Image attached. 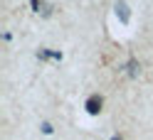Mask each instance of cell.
<instances>
[{"mask_svg": "<svg viewBox=\"0 0 153 140\" xmlns=\"http://www.w3.org/2000/svg\"><path fill=\"white\" fill-rule=\"evenodd\" d=\"M116 15L121 17V22H128V20H131V15H128V5L119 0V3H116Z\"/></svg>", "mask_w": 153, "mask_h": 140, "instance_id": "cell-2", "label": "cell"}, {"mask_svg": "<svg viewBox=\"0 0 153 140\" xmlns=\"http://www.w3.org/2000/svg\"><path fill=\"white\" fill-rule=\"evenodd\" d=\"M111 140H121V138H119V135H114V138H111Z\"/></svg>", "mask_w": 153, "mask_h": 140, "instance_id": "cell-5", "label": "cell"}, {"mask_svg": "<svg viewBox=\"0 0 153 140\" xmlns=\"http://www.w3.org/2000/svg\"><path fill=\"white\" fill-rule=\"evenodd\" d=\"M42 130H45L47 135H50V133H52V125H50V123H42Z\"/></svg>", "mask_w": 153, "mask_h": 140, "instance_id": "cell-4", "label": "cell"}, {"mask_svg": "<svg viewBox=\"0 0 153 140\" xmlns=\"http://www.w3.org/2000/svg\"><path fill=\"white\" fill-rule=\"evenodd\" d=\"M128 74H131V76H136V74H138V64L133 62V59L128 62Z\"/></svg>", "mask_w": 153, "mask_h": 140, "instance_id": "cell-3", "label": "cell"}, {"mask_svg": "<svg viewBox=\"0 0 153 140\" xmlns=\"http://www.w3.org/2000/svg\"><path fill=\"white\" fill-rule=\"evenodd\" d=\"M101 106H104V98H101V96H97V93L87 98V111H89L91 116H97L99 111H101Z\"/></svg>", "mask_w": 153, "mask_h": 140, "instance_id": "cell-1", "label": "cell"}]
</instances>
